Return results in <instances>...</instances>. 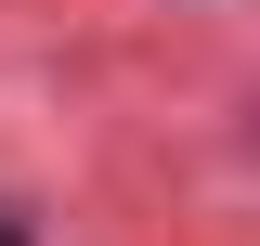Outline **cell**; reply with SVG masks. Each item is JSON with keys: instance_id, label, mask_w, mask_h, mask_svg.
I'll list each match as a JSON object with an SVG mask.
<instances>
[]
</instances>
